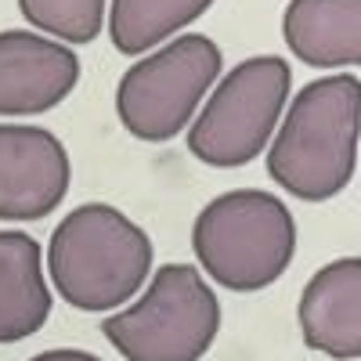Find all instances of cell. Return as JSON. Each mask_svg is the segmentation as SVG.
<instances>
[{
  "mask_svg": "<svg viewBox=\"0 0 361 361\" xmlns=\"http://www.w3.org/2000/svg\"><path fill=\"white\" fill-rule=\"evenodd\" d=\"M300 333L311 350L340 361L361 357V260L325 264L300 296Z\"/></svg>",
  "mask_w": 361,
  "mask_h": 361,
  "instance_id": "9",
  "label": "cell"
},
{
  "mask_svg": "<svg viewBox=\"0 0 361 361\" xmlns=\"http://www.w3.org/2000/svg\"><path fill=\"white\" fill-rule=\"evenodd\" d=\"M47 267L58 296L76 311H112L145 286L152 238L109 202H87L54 228Z\"/></svg>",
  "mask_w": 361,
  "mask_h": 361,
  "instance_id": "2",
  "label": "cell"
},
{
  "mask_svg": "<svg viewBox=\"0 0 361 361\" xmlns=\"http://www.w3.org/2000/svg\"><path fill=\"white\" fill-rule=\"evenodd\" d=\"M29 361H102L98 354H87V350H44Z\"/></svg>",
  "mask_w": 361,
  "mask_h": 361,
  "instance_id": "14",
  "label": "cell"
},
{
  "mask_svg": "<svg viewBox=\"0 0 361 361\" xmlns=\"http://www.w3.org/2000/svg\"><path fill=\"white\" fill-rule=\"evenodd\" d=\"M217 76L221 47L214 40L202 33L173 37L123 73L116 87V116L137 141L163 145L192 123Z\"/></svg>",
  "mask_w": 361,
  "mask_h": 361,
  "instance_id": "6",
  "label": "cell"
},
{
  "mask_svg": "<svg viewBox=\"0 0 361 361\" xmlns=\"http://www.w3.org/2000/svg\"><path fill=\"white\" fill-rule=\"evenodd\" d=\"M361 80L350 73L300 87L267 141V177L300 202L340 195L357 170Z\"/></svg>",
  "mask_w": 361,
  "mask_h": 361,
  "instance_id": "1",
  "label": "cell"
},
{
  "mask_svg": "<svg viewBox=\"0 0 361 361\" xmlns=\"http://www.w3.org/2000/svg\"><path fill=\"white\" fill-rule=\"evenodd\" d=\"M293 69L286 58L257 54L238 62L217 87L199 116H192L188 127V152L206 166L235 170L253 163L289 102Z\"/></svg>",
  "mask_w": 361,
  "mask_h": 361,
  "instance_id": "5",
  "label": "cell"
},
{
  "mask_svg": "<svg viewBox=\"0 0 361 361\" xmlns=\"http://www.w3.org/2000/svg\"><path fill=\"white\" fill-rule=\"evenodd\" d=\"M282 37L304 66L354 69L361 62V0H289Z\"/></svg>",
  "mask_w": 361,
  "mask_h": 361,
  "instance_id": "10",
  "label": "cell"
},
{
  "mask_svg": "<svg viewBox=\"0 0 361 361\" xmlns=\"http://www.w3.org/2000/svg\"><path fill=\"white\" fill-rule=\"evenodd\" d=\"M80 80V58L29 29L0 33V116H44L62 105Z\"/></svg>",
  "mask_w": 361,
  "mask_h": 361,
  "instance_id": "8",
  "label": "cell"
},
{
  "mask_svg": "<svg viewBox=\"0 0 361 361\" xmlns=\"http://www.w3.org/2000/svg\"><path fill=\"white\" fill-rule=\"evenodd\" d=\"M51 318L40 243L25 231H0V343L40 333Z\"/></svg>",
  "mask_w": 361,
  "mask_h": 361,
  "instance_id": "11",
  "label": "cell"
},
{
  "mask_svg": "<svg viewBox=\"0 0 361 361\" xmlns=\"http://www.w3.org/2000/svg\"><path fill=\"white\" fill-rule=\"evenodd\" d=\"M221 304L192 264H166L134 307L102 318L105 340L127 361H199L217 340Z\"/></svg>",
  "mask_w": 361,
  "mask_h": 361,
  "instance_id": "4",
  "label": "cell"
},
{
  "mask_svg": "<svg viewBox=\"0 0 361 361\" xmlns=\"http://www.w3.org/2000/svg\"><path fill=\"white\" fill-rule=\"evenodd\" d=\"M109 37L119 54L137 58L188 29L214 0H109Z\"/></svg>",
  "mask_w": 361,
  "mask_h": 361,
  "instance_id": "12",
  "label": "cell"
},
{
  "mask_svg": "<svg viewBox=\"0 0 361 361\" xmlns=\"http://www.w3.org/2000/svg\"><path fill=\"white\" fill-rule=\"evenodd\" d=\"M109 0H18V11L40 33L66 40V44H90L102 33Z\"/></svg>",
  "mask_w": 361,
  "mask_h": 361,
  "instance_id": "13",
  "label": "cell"
},
{
  "mask_svg": "<svg viewBox=\"0 0 361 361\" xmlns=\"http://www.w3.org/2000/svg\"><path fill=\"white\" fill-rule=\"evenodd\" d=\"M69 152L51 130L0 123V221H44L69 192Z\"/></svg>",
  "mask_w": 361,
  "mask_h": 361,
  "instance_id": "7",
  "label": "cell"
},
{
  "mask_svg": "<svg viewBox=\"0 0 361 361\" xmlns=\"http://www.w3.org/2000/svg\"><path fill=\"white\" fill-rule=\"evenodd\" d=\"M202 271L231 293H257L286 275L296 253L289 206L260 188H235L202 206L192 228Z\"/></svg>",
  "mask_w": 361,
  "mask_h": 361,
  "instance_id": "3",
  "label": "cell"
}]
</instances>
